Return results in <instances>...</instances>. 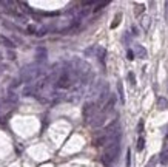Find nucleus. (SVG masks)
I'll use <instances>...</instances> for the list:
<instances>
[{
  "label": "nucleus",
  "instance_id": "f257e3e1",
  "mask_svg": "<svg viewBox=\"0 0 168 167\" xmlns=\"http://www.w3.org/2000/svg\"><path fill=\"white\" fill-rule=\"evenodd\" d=\"M119 153H120V136L116 138L113 142H110V144L105 147V152H103V155H102V158H100L102 164L105 167H111L113 164L117 161Z\"/></svg>",
  "mask_w": 168,
  "mask_h": 167
},
{
  "label": "nucleus",
  "instance_id": "f03ea898",
  "mask_svg": "<svg viewBox=\"0 0 168 167\" xmlns=\"http://www.w3.org/2000/svg\"><path fill=\"white\" fill-rule=\"evenodd\" d=\"M97 110H99V107L96 105V102H87L85 107H83V118L87 121H91L97 114Z\"/></svg>",
  "mask_w": 168,
  "mask_h": 167
},
{
  "label": "nucleus",
  "instance_id": "7ed1b4c3",
  "mask_svg": "<svg viewBox=\"0 0 168 167\" xmlns=\"http://www.w3.org/2000/svg\"><path fill=\"white\" fill-rule=\"evenodd\" d=\"M105 119H107V114H103V113H100V111H99L93 119L90 121V125H91L93 129H99V127H102V125H103Z\"/></svg>",
  "mask_w": 168,
  "mask_h": 167
},
{
  "label": "nucleus",
  "instance_id": "20e7f679",
  "mask_svg": "<svg viewBox=\"0 0 168 167\" xmlns=\"http://www.w3.org/2000/svg\"><path fill=\"white\" fill-rule=\"evenodd\" d=\"M114 104H116V96L114 94H111V97L108 99V102L102 107V110H100V113H103V114H108L110 111L114 109Z\"/></svg>",
  "mask_w": 168,
  "mask_h": 167
},
{
  "label": "nucleus",
  "instance_id": "39448f33",
  "mask_svg": "<svg viewBox=\"0 0 168 167\" xmlns=\"http://www.w3.org/2000/svg\"><path fill=\"white\" fill-rule=\"evenodd\" d=\"M0 43H2V45H5L8 50H13V48L16 47V43H14L11 39H8L6 36H0Z\"/></svg>",
  "mask_w": 168,
  "mask_h": 167
},
{
  "label": "nucleus",
  "instance_id": "423d86ee",
  "mask_svg": "<svg viewBox=\"0 0 168 167\" xmlns=\"http://www.w3.org/2000/svg\"><path fill=\"white\" fill-rule=\"evenodd\" d=\"M46 62V50L45 48H39L37 50V64Z\"/></svg>",
  "mask_w": 168,
  "mask_h": 167
},
{
  "label": "nucleus",
  "instance_id": "0eeeda50",
  "mask_svg": "<svg viewBox=\"0 0 168 167\" xmlns=\"http://www.w3.org/2000/svg\"><path fill=\"white\" fill-rule=\"evenodd\" d=\"M136 56L140 57V59H145L147 57V50L142 45H136Z\"/></svg>",
  "mask_w": 168,
  "mask_h": 167
},
{
  "label": "nucleus",
  "instance_id": "6e6552de",
  "mask_svg": "<svg viewBox=\"0 0 168 167\" xmlns=\"http://www.w3.org/2000/svg\"><path fill=\"white\" fill-rule=\"evenodd\" d=\"M157 107L160 109V110H167L168 109V101L165 97H159L157 99Z\"/></svg>",
  "mask_w": 168,
  "mask_h": 167
},
{
  "label": "nucleus",
  "instance_id": "1a4fd4ad",
  "mask_svg": "<svg viewBox=\"0 0 168 167\" xmlns=\"http://www.w3.org/2000/svg\"><path fill=\"white\" fill-rule=\"evenodd\" d=\"M107 5H110V2L108 0H105V2H99V3H96V8L93 9V13H99L103 6H107Z\"/></svg>",
  "mask_w": 168,
  "mask_h": 167
},
{
  "label": "nucleus",
  "instance_id": "9d476101",
  "mask_svg": "<svg viewBox=\"0 0 168 167\" xmlns=\"http://www.w3.org/2000/svg\"><path fill=\"white\" fill-rule=\"evenodd\" d=\"M19 5L20 6H23V11L25 13H29V14H34V9L28 5V3H25V2H19Z\"/></svg>",
  "mask_w": 168,
  "mask_h": 167
},
{
  "label": "nucleus",
  "instance_id": "9b49d317",
  "mask_svg": "<svg viewBox=\"0 0 168 167\" xmlns=\"http://www.w3.org/2000/svg\"><path fill=\"white\" fill-rule=\"evenodd\" d=\"M105 53H107L105 48H97V57H99V60H100L102 64L105 62Z\"/></svg>",
  "mask_w": 168,
  "mask_h": 167
},
{
  "label": "nucleus",
  "instance_id": "f8f14e48",
  "mask_svg": "<svg viewBox=\"0 0 168 167\" xmlns=\"http://www.w3.org/2000/svg\"><path fill=\"white\" fill-rule=\"evenodd\" d=\"M144 147H145V139L140 136L139 139H137V144H136V148H137V152H142L144 150Z\"/></svg>",
  "mask_w": 168,
  "mask_h": 167
},
{
  "label": "nucleus",
  "instance_id": "ddd939ff",
  "mask_svg": "<svg viewBox=\"0 0 168 167\" xmlns=\"http://www.w3.org/2000/svg\"><path fill=\"white\" fill-rule=\"evenodd\" d=\"M144 9H145V5H144V3H136V9H134L136 16L142 14V13H144Z\"/></svg>",
  "mask_w": 168,
  "mask_h": 167
},
{
  "label": "nucleus",
  "instance_id": "4468645a",
  "mask_svg": "<svg viewBox=\"0 0 168 167\" xmlns=\"http://www.w3.org/2000/svg\"><path fill=\"white\" fill-rule=\"evenodd\" d=\"M160 163L165 166V164H168V148H165L164 152H162V155H160Z\"/></svg>",
  "mask_w": 168,
  "mask_h": 167
},
{
  "label": "nucleus",
  "instance_id": "2eb2a0df",
  "mask_svg": "<svg viewBox=\"0 0 168 167\" xmlns=\"http://www.w3.org/2000/svg\"><path fill=\"white\" fill-rule=\"evenodd\" d=\"M117 90H119V96H120V101H122V102H125V94H123V87H122V84H120V82L117 84Z\"/></svg>",
  "mask_w": 168,
  "mask_h": 167
},
{
  "label": "nucleus",
  "instance_id": "dca6fc26",
  "mask_svg": "<svg viewBox=\"0 0 168 167\" xmlns=\"http://www.w3.org/2000/svg\"><path fill=\"white\" fill-rule=\"evenodd\" d=\"M120 19H122V14H117V16L114 17V22L111 23V28H116V26L120 23Z\"/></svg>",
  "mask_w": 168,
  "mask_h": 167
},
{
  "label": "nucleus",
  "instance_id": "f3484780",
  "mask_svg": "<svg viewBox=\"0 0 168 167\" xmlns=\"http://www.w3.org/2000/svg\"><path fill=\"white\" fill-rule=\"evenodd\" d=\"M26 31H28L26 34H37V31H36V26H34V25H29V26L26 28Z\"/></svg>",
  "mask_w": 168,
  "mask_h": 167
},
{
  "label": "nucleus",
  "instance_id": "a211bd4d",
  "mask_svg": "<svg viewBox=\"0 0 168 167\" xmlns=\"http://www.w3.org/2000/svg\"><path fill=\"white\" fill-rule=\"evenodd\" d=\"M19 85H20V77H19V79H16V81H13V84H11L9 90H14V88H17Z\"/></svg>",
  "mask_w": 168,
  "mask_h": 167
},
{
  "label": "nucleus",
  "instance_id": "6ab92c4d",
  "mask_svg": "<svg viewBox=\"0 0 168 167\" xmlns=\"http://www.w3.org/2000/svg\"><path fill=\"white\" fill-rule=\"evenodd\" d=\"M142 25L145 30H148V25H150V17H144L142 19Z\"/></svg>",
  "mask_w": 168,
  "mask_h": 167
},
{
  "label": "nucleus",
  "instance_id": "aec40b11",
  "mask_svg": "<svg viewBox=\"0 0 168 167\" xmlns=\"http://www.w3.org/2000/svg\"><path fill=\"white\" fill-rule=\"evenodd\" d=\"M127 167H131V153H130V150L127 152Z\"/></svg>",
  "mask_w": 168,
  "mask_h": 167
},
{
  "label": "nucleus",
  "instance_id": "412c9836",
  "mask_svg": "<svg viewBox=\"0 0 168 167\" xmlns=\"http://www.w3.org/2000/svg\"><path fill=\"white\" fill-rule=\"evenodd\" d=\"M156 161H157V158H156V156H153V158H151V161H150L148 164H147V167H154Z\"/></svg>",
  "mask_w": 168,
  "mask_h": 167
},
{
  "label": "nucleus",
  "instance_id": "4be33fe9",
  "mask_svg": "<svg viewBox=\"0 0 168 167\" xmlns=\"http://www.w3.org/2000/svg\"><path fill=\"white\" fill-rule=\"evenodd\" d=\"M128 77H130V82L133 85H136V77H134V74L133 73H128Z\"/></svg>",
  "mask_w": 168,
  "mask_h": 167
},
{
  "label": "nucleus",
  "instance_id": "5701e85b",
  "mask_svg": "<svg viewBox=\"0 0 168 167\" xmlns=\"http://www.w3.org/2000/svg\"><path fill=\"white\" fill-rule=\"evenodd\" d=\"M137 131L142 133L144 131V121H139V125H137Z\"/></svg>",
  "mask_w": 168,
  "mask_h": 167
},
{
  "label": "nucleus",
  "instance_id": "b1692460",
  "mask_svg": "<svg viewBox=\"0 0 168 167\" xmlns=\"http://www.w3.org/2000/svg\"><path fill=\"white\" fill-rule=\"evenodd\" d=\"M45 33H46V30L43 28V30H40V31H37V34H36V36H37V37H42V36H45Z\"/></svg>",
  "mask_w": 168,
  "mask_h": 167
},
{
  "label": "nucleus",
  "instance_id": "393cba45",
  "mask_svg": "<svg viewBox=\"0 0 168 167\" xmlns=\"http://www.w3.org/2000/svg\"><path fill=\"white\" fill-rule=\"evenodd\" d=\"M165 20L168 23V2H165Z\"/></svg>",
  "mask_w": 168,
  "mask_h": 167
},
{
  "label": "nucleus",
  "instance_id": "a878e982",
  "mask_svg": "<svg viewBox=\"0 0 168 167\" xmlns=\"http://www.w3.org/2000/svg\"><path fill=\"white\" fill-rule=\"evenodd\" d=\"M127 56H128V59H130V60H133V59H134V54H133V51H128V53H127Z\"/></svg>",
  "mask_w": 168,
  "mask_h": 167
},
{
  "label": "nucleus",
  "instance_id": "bb28decb",
  "mask_svg": "<svg viewBox=\"0 0 168 167\" xmlns=\"http://www.w3.org/2000/svg\"><path fill=\"white\" fill-rule=\"evenodd\" d=\"M8 56H9V59H16V53H11V51H9Z\"/></svg>",
  "mask_w": 168,
  "mask_h": 167
}]
</instances>
